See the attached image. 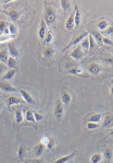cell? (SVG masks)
<instances>
[{
  "label": "cell",
  "mask_w": 113,
  "mask_h": 163,
  "mask_svg": "<svg viewBox=\"0 0 113 163\" xmlns=\"http://www.w3.org/2000/svg\"><path fill=\"white\" fill-rule=\"evenodd\" d=\"M57 19V12H55V8L52 5L46 3V8H45L44 12V20L46 24H52Z\"/></svg>",
  "instance_id": "1"
},
{
  "label": "cell",
  "mask_w": 113,
  "mask_h": 163,
  "mask_svg": "<svg viewBox=\"0 0 113 163\" xmlns=\"http://www.w3.org/2000/svg\"><path fill=\"white\" fill-rule=\"evenodd\" d=\"M70 56L73 59H75V60H79V59H82L85 56V53H84V51L82 49V47L79 45V46L74 47L73 51L70 53Z\"/></svg>",
  "instance_id": "2"
},
{
  "label": "cell",
  "mask_w": 113,
  "mask_h": 163,
  "mask_svg": "<svg viewBox=\"0 0 113 163\" xmlns=\"http://www.w3.org/2000/svg\"><path fill=\"white\" fill-rule=\"evenodd\" d=\"M64 115V105L61 102V100L57 101L54 106V116L58 119H61Z\"/></svg>",
  "instance_id": "3"
},
{
  "label": "cell",
  "mask_w": 113,
  "mask_h": 163,
  "mask_svg": "<svg viewBox=\"0 0 113 163\" xmlns=\"http://www.w3.org/2000/svg\"><path fill=\"white\" fill-rule=\"evenodd\" d=\"M0 90H2V91H5V92H16V91H18V89H16L15 86H12L10 82H8V80L0 81Z\"/></svg>",
  "instance_id": "4"
},
{
  "label": "cell",
  "mask_w": 113,
  "mask_h": 163,
  "mask_svg": "<svg viewBox=\"0 0 113 163\" xmlns=\"http://www.w3.org/2000/svg\"><path fill=\"white\" fill-rule=\"evenodd\" d=\"M18 92L22 94V98H23V100L25 101L26 103L32 104V105H36V102H35V100L33 99V96L30 95V93H28L26 90H24V89H20Z\"/></svg>",
  "instance_id": "5"
},
{
  "label": "cell",
  "mask_w": 113,
  "mask_h": 163,
  "mask_svg": "<svg viewBox=\"0 0 113 163\" xmlns=\"http://www.w3.org/2000/svg\"><path fill=\"white\" fill-rule=\"evenodd\" d=\"M102 68L99 64L97 63H92L90 65H88V71L91 73V75H99L100 72H101Z\"/></svg>",
  "instance_id": "6"
},
{
  "label": "cell",
  "mask_w": 113,
  "mask_h": 163,
  "mask_svg": "<svg viewBox=\"0 0 113 163\" xmlns=\"http://www.w3.org/2000/svg\"><path fill=\"white\" fill-rule=\"evenodd\" d=\"M45 149H46V146H45L44 143H38L36 144L34 148H33V153H34L35 156H37V158H39L40 156H42V153H44Z\"/></svg>",
  "instance_id": "7"
},
{
  "label": "cell",
  "mask_w": 113,
  "mask_h": 163,
  "mask_svg": "<svg viewBox=\"0 0 113 163\" xmlns=\"http://www.w3.org/2000/svg\"><path fill=\"white\" fill-rule=\"evenodd\" d=\"M71 101H72L71 94H70L69 92L67 91V90H63L62 94H61V102L63 103V105H65V106H69L70 103H71Z\"/></svg>",
  "instance_id": "8"
},
{
  "label": "cell",
  "mask_w": 113,
  "mask_h": 163,
  "mask_svg": "<svg viewBox=\"0 0 113 163\" xmlns=\"http://www.w3.org/2000/svg\"><path fill=\"white\" fill-rule=\"evenodd\" d=\"M6 13H7L8 15L10 16V19L13 20V21L18 20V18H20V15H21V11H18V10H16V9H13V8H10Z\"/></svg>",
  "instance_id": "9"
},
{
  "label": "cell",
  "mask_w": 113,
  "mask_h": 163,
  "mask_svg": "<svg viewBox=\"0 0 113 163\" xmlns=\"http://www.w3.org/2000/svg\"><path fill=\"white\" fill-rule=\"evenodd\" d=\"M88 35V32H84V33H82V34H79L77 37H75V38H73V40L70 42V44L67 45V47H65V49H67L69 47H71V46H73V45H77V44H79V42H81L82 40H83L84 37H86Z\"/></svg>",
  "instance_id": "10"
},
{
  "label": "cell",
  "mask_w": 113,
  "mask_h": 163,
  "mask_svg": "<svg viewBox=\"0 0 113 163\" xmlns=\"http://www.w3.org/2000/svg\"><path fill=\"white\" fill-rule=\"evenodd\" d=\"M8 53L10 54V56L14 57V58H18L20 56V51L13 44H8Z\"/></svg>",
  "instance_id": "11"
},
{
  "label": "cell",
  "mask_w": 113,
  "mask_h": 163,
  "mask_svg": "<svg viewBox=\"0 0 113 163\" xmlns=\"http://www.w3.org/2000/svg\"><path fill=\"white\" fill-rule=\"evenodd\" d=\"M77 156V151H74L72 153H70L69 156H62V158H59L54 161V163H64V162H67V161L72 160L73 158Z\"/></svg>",
  "instance_id": "12"
},
{
  "label": "cell",
  "mask_w": 113,
  "mask_h": 163,
  "mask_svg": "<svg viewBox=\"0 0 113 163\" xmlns=\"http://www.w3.org/2000/svg\"><path fill=\"white\" fill-rule=\"evenodd\" d=\"M74 28H75V24H74V13L72 12L71 15H70L67 20L65 29H67V31H72V30H74Z\"/></svg>",
  "instance_id": "13"
},
{
  "label": "cell",
  "mask_w": 113,
  "mask_h": 163,
  "mask_svg": "<svg viewBox=\"0 0 113 163\" xmlns=\"http://www.w3.org/2000/svg\"><path fill=\"white\" fill-rule=\"evenodd\" d=\"M90 35H91L92 37H94V40L96 41V43H97L99 46H101V45H102V35L100 34L98 31H95V30H91Z\"/></svg>",
  "instance_id": "14"
},
{
  "label": "cell",
  "mask_w": 113,
  "mask_h": 163,
  "mask_svg": "<svg viewBox=\"0 0 113 163\" xmlns=\"http://www.w3.org/2000/svg\"><path fill=\"white\" fill-rule=\"evenodd\" d=\"M82 18H81V12H79V7H75V14H74V24H75V28H79L81 25Z\"/></svg>",
  "instance_id": "15"
},
{
  "label": "cell",
  "mask_w": 113,
  "mask_h": 163,
  "mask_svg": "<svg viewBox=\"0 0 113 163\" xmlns=\"http://www.w3.org/2000/svg\"><path fill=\"white\" fill-rule=\"evenodd\" d=\"M47 33V24L46 22H45V20L42 19V22H40V28H39V33H38V35H39V38L40 40H44L45 35H46Z\"/></svg>",
  "instance_id": "16"
},
{
  "label": "cell",
  "mask_w": 113,
  "mask_h": 163,
  "mask_svg": "<svg viewBox=\"0 0 113 163\" xmlns=\"http://www.w3.org/2000/svg\"><path fill=\"white\" fill-rule=\"evenodd\" d=\"M79 46L82 47V49L84 51V53L87 54L89 51V42H88V37H84L83 40L79 42Z\"/></svg>",
  "instance_id": "17"
},
{
  "label": "cell",
  "mask_w": 113,
  "mask_h": 163,
  "mask_svg": "<svg viewBox=\"0 0 113 163\" xmlns=\"http://www.w3.org/2000/svg\"><path fill=\"white\" fill-rule=\"evenodd\" d=\"M97 28L99 29L100 31H104L107 28H109V22L107 19H100L99 21L97 22Z\"/></svg>",
  "instance_id": "18"
},
{
  "label": "cell",
  "mask_w": 113,
  "mask_h": 163,
  "mask_svg": "<svg viewBox=\"0 0 113 163\" xmlns=\"http://www.w3.org/2000/svg\"><path fill=\"white\" fill-rule=\"evenodd\" d=\"M15 73H16L15 69H10V70H8V71L6 72L5 75H3L2 79L3 80H11V79H13V78H14Z\"/></svg>",
  "instance_id": "19"
},
{
  "label": "cell",
  "mask_w": 113,
  "mask_h": 163,
  "mask_svg": "<svg viewBox=\"0 0 113 163\" xmlns=\"http://www.w3.org/2000/svg\"><path fill=\"white\" fill-rule=\"evenodd\" d=\"M103 117L102 114H99V113H96V114H92L91 116H89L88 118V121H94V123H100Z\"/></svg>",
  "instance_id": "20"
},
{
  "label": "cell",
  "mask_w": 113,
  "mask_h": 163,
  "mask_svg": "<svg viewBox=\"0 0 113 163\" xmlns=\"http://www.w3.org/2000/svg\"><path fill=\"white\" fill-rule=\"evenodd\" d=\"M52 37H53V34L51 31H47L46 35H45L44 40H42V42H44L45 45H49L51 42H52Z\"/></svg>",
  "instance_id": "21"
},
{
  "label": "cell",
  "mask_w": 113,
  "mask_h": 163,
  "mask_svg": "<svg viewBox=\"0 0 113 163\" xmlns=\"http://www.w3.org/2000/svg\"><path fill=\"white\" fill-rule=\"evenodd\" d=\"M42 54H44V56L46 57V58H51V57L54 55V49H53L52 47L48 46L44 49V53Z\"/></svg>",
  "instance_id": "22"
},
{
  "label": "cell",
  "mask_w": 113,
  "mask_h": 163,
  "mask_svg": "<svg viewBox=\"0 0 113 163\" xmlns=\"http://www.w3.org/2000/svg\"><path fill=\"white\" fill-rule=\"evenodd\" d=\"M23 101L21 99L16 98V96H9L8 99V104L9 105H15V104H22Z\"/></svg>",
  "instance_id": "23"
},
{
  "label": "cell",
  "mask_w": 113,
  "mask_h": 163,
  "mask_svg": "<svg viewBox=\"0 0 113 163\" xmlns=\"http://www.w3.org/2000/svg\"><path fill=\"white\" fill-rule=\"evenodd\" d=\"M25 156H26V148L24 144H21L18 151V158L20 159V160H22V159L25 158Z\"/></svg>",
  "instance_id": "24"
},
{
  "label": "cell",
  "mask_w": 113,
  "mask_h": 163,
  "mask_svg": "<svg viewBox=\"0 0 113 163\" xmlns=\"http://www.w3.org/2000/svg\"><path fill=\"white\" fill-rule=\"evenodd\" d=\"M7 66L10 68V69H15L16 67V58H14V57L10 56L8 57V60H7Z\"/></svg>",
  "instance_id": "25"
},
{
  "label": "cell",
  "mask_w": 113,
  "mask_h": 163,
  "mask_svg": "<svg viewBox=\"0 0 113 163\" xmlns=\"http://www.w3.org/2000/svg\"><path fill=\"white\" fill-rule=\"evenodd\" d=\"M8 29H9V35H11V37H15L16 34H18V30H16V26L13 23L8 24Z\"/></svg>",
  "instance_id": "26"
},
{
  "label": "cell",
  "mask_w": 113,
  "mask_h": 163,
  "mask_svg": "<svg viewBox=\"0 0 113 163\" xmlns=\"http://www.w3.org/2000/svg\"><path fill=\"white\" fill-rule=\"evenodd\" d=\"M60 3L62 9L64 10L65 12L71 10V2H70V0H60Z\"/></svg>",
  "instance_id": "27"
},
{
  "label": "cell",
  "mask_w": 113,
  "mask_h": 163,
  "mask_svg": "<svg viewBox=\"0 0 113 163\" xmlns=\"http://www.w3.org/2000/svg\"><path fill=\"white\" fill-rule=\"evenodd\" d=\"M8 54L9 53H8L7 49H1V51H0V61H1V63H3V64L7 63Z\"/></svg>",
  "instance_id": "28"
},
{
  "label": "cell",
  "mask_w": 113,
  "mask_h": 163,
  "mask_svg": "<svg viewBox=\"0 0 113 163\" xmlns=\"http://www.w3.org/2000/svg\"><path fill=\"white\" fill-rule=\"evenodd\" d=\"M54 147H55V140L53 139L52 137H49L48 142L46 143V148L48 150H50V151H52V150L54 149Z\"/></svg>",
  "instance_id": "29"
},
{
  "label": "cell",
  "mask_w": 113,
  "mask_h": 163,
  "mask_svg": "<svg viewBox=\"0 0 113 163\" xmlns=\"http://www.w3.org/2000/svg\"><path fill=\"white\" fill-rule=\"evenodd\" d=\"M90 161L92 163H99L102 161V156L100 153H94L90 158Z\"/></svg>",
  "instance_id": "30"
},
{
  "label": "cell",
  "mask_w": 113,
  "mask_h": 163,
  "mask_svg": "<svg viewBox=\"0 0 113 163\" xmlns=\"http://www.w3.org/2000/svg\"><path fill=\"white\" fill-rule=\"evenodd\" d=\"M83 68H81V67H74V68H72V69H70L69 71V73H72V75H81V73H83Z\"/></svg>",
  "instance_id": "31"
},
{
  "label": "cell",
  "mask_w": 113,
  "mask_h": 163,
  "mask_svg": "<svg viewBox=\"0 0 113 163\" xmlns=\"http://www.w3.org/2000/svg\"><path fill=\"white\" fill-rule=\"evenodd\" d=\"M15 121L16 123H22V121H23V112L20 108L15 111Z\"/></svg>",
  "instance_id": "32"
},
{
  "label": "cell",
  "mask_w": 113,
  "mask_h": 163,
  "mask_svg": "<svg viewBox=\"0 0 113 163\" xmlns=\"http://www.w3.org/2000/svg\"><path fill=\"white\" fill-rule=\"evenodd\" d=\"M26 121H33V123H35V118H34V112L30 110H27L26 111Z\"/></svg>",
  "instance_id": "33"
},
{
  "label": "cell",
  "mask_w": 113,
  "mask_h": 163,
  "mask_svg": "<svg viewBox=\"0 0 113 163\" xmlns=\"http://www.w3.org/2000/svg\"><path fill=\"white\" fill-rule=\"evenodd\" d=\"M99 126H100L99 123H94V121H88L87 123V128L89 130H94V129L99 128Z\"/></svg>",
  "instance_id": "34"
},
{
  "label": "cell",
  "mask_w": 113,
  "mask_h": 163,
  "mask_svg": "<svg viewBox=\"0 0 113 163\" xmlns=\"http://www.w3.org/2000/svg\"><path fill=\"white\" fill-rule=\"evenodd\" d=\"M87 37H88V42H89V49H94L96 46V41L94 40V37H92L91 35H87Z\"/></svg>",
  "instance_id": "35"
},
{
  "label": "cell",
  "mask_w": 113,
  "mask_h": 163,
  "mask_svg": "<svg viewBox=\"0 0 113 163\" xmlns=\"http://www.w3.org/2000/svg\"><path fill=\"white\" fill-rule=\"evenodd\" d=\"M112 123V115H107L106 118H104V123H103V126L104 127H109Z\"/></svg>",
  "instance_id": "36"
},
{
  "label": "cell",
  "mask_w": 113,
  "mask_h": 163,
  "mask_svg": "<svg viewBox=\"0 0 113 163\" xmlns=\"http://www.w3.org/2000/svg\"><path fill=\"white\" fill-rule=\"evenodd\" d=\"M104 158L107 159V161L111 160V158H112V150L109 149V148L104 150Z\"/></svg>",
  "instance_id": "37"
},
{
  "label": "cell",
  "mask_w": 113,
  "mask_h": 163,
  "mask_svg": "<svg viewBox=\"0 0 113 163\" xmlns=\"http://www.w3.org/2000/svg\"><path fill=\"white\" fill-rule=\"evenodd\" d=\"M34 118H35V121H42V119H44V116H42L40 113L34 112Z\"/></svg>",
  "instance_id": "38"
},
{
  "label": "cell",
  "mask_w": 113,
  "mask_h": 163,
  "mask_svg": "<svg viewBox=\"0 0 113 163\" xmlns=\"http://www.w3.org/2000/svg\"><path fill=\"white\" fill-rule=\"evenodd\" d=\"M10 38H11V35H1V36H0V43H2V42H7V41H9Z\"/></svg>",
  "instance_id": "39"
},
{
  "label": "cell",
  "mask_w": 113,
  "mask_h": 163,
  "mask_svg": "<svg viewBox=\"0 0 113 163\" xmlns=\"http://www.w3.org/2000/svg\"><path fill=\"white\" fill-rule=\"evenodd\" d=\"M7 25H8V23L6 21H0V31H1V32H3V31H5V29L7 28Z\"/></svg>",
  "instance_id": "40"
},
{
  "label": "cell",
  "mask_w": 113,
  "mask_h": 163,
  "mask_svg": "<svg viewBox=\"0 0 113 163\" xmlns=\"http://www.w3.org/2000/svg\"><path fill=\"white\" fill-rule=\"evenodd\" d=\"M5 70H7V66H6L3 63H1V61H0V76H1L3 72H5Z\"/></svg>",
  "instance_id": "41"
},
{
  "label": "cell",
  "mask_w": 113,
  "mask_h": 163,
  "mask_svg": "<svg viewBox=\"0 0 113 163\" xmlns=\"http://www.w3.org/2000/svg\"><path fill=\"white\" fill-rule=\"evenodd\" d=\"M102 43H104V44L107 45H112V40L111 38H108V37H102Z\"/></svg>",
  "instance_id": "42"
},
{
  "label": "cell",
  "mask_w": 113,
  "mask_h": 163,
  "mask_svg": "<svg viewBox=\"0 0 113 163\" xmlns=\"http://www.w3.org/2000/svg\"><path fill=\"white\" fill-rule=\"evenodd\" d=\"M49 137H50V136H48V135H45V136H42V143H44L45 146H46V143L47 142H48V140H49Z\"/></svg>",
  "instance_id": "43"
},
{
  "label": "cell",
  "mask_w": 113,
  "mask_h": 163,
  "mask_svg": "<svg viewBox=\"0 0 113 163\" xmlns=\"http://www.w3.org/2000/svg\"><path fill=\"white\" fill-rule=\"evenodd\" d=\"M103 34H106V35H112V26L109 25V29H108V30L103 31Z\"/></svg>",
  "instance_id": "44"
},
{
  "label": "cell",
  "mask_w": 113,
  "mask_h": 163,
  "mask_svg": "<svg viewBox=\"0 0 113 163\" xmlns=\"http://www.w3.org/2000/svg\"><path fill=\"white\" fill-rule=\"evenodd\" d=\"M28 162H44L42 159H35V160H30Z\"/></svg>",
  "instance_id": "45"
},
{
  "label": "cell",
  "mask_w": 113,
  "mask_h": 163,
  "mask_svg": "<svg viewBox=\"0 0 113 163\" xmlns=\"http://www.w3.org/2000/svg\"><path fill=\"white\" fill-rule=\"evenodd\" d=\"M12 1H15V0H3V5H8L9 2H12Z\"/></svg>",
  "instance_id": "46"
},
{
  "label": "cell",
  "mask_w": 113,
  "mask_h": 163,
  "mask_svg": "<svg viewBox=\"0 0 113 163\" xmlns=\"http://www.w3.org/2000/svg\"><path fill=\"white\" fill-rule=\"evenodd\" d=\"M1 107H2V106H1V104H0V111H1Z\"/></svg>",
  "instance_id": "47"
},
{
  "label": "cell",
  "mask_w": 113,
  "mask_h": 163,
  "mask_svg": "<svg viewBox=\"0 0 113 163\" xmlns=\"http://www.w3.org/2000/svg\"><path fill=\"white\" fill-rule=\"evenodd\" d=\"M1 48H2V46H1V45H0V49H1Z\"/></svg>",
  "instance_id": "48"
}]
</instances>
